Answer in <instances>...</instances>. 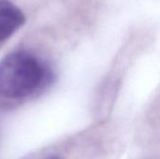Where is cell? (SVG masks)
I'll return each mask as SVG.
<instances>
[{"mask_svg": "<svg viewBox=\"0 0 160 159\" xmlns=\"http://www.w3.org/2000/svg\"><path fill=\"white\" fill-rule=\"evenodd\" d=\"M43 77V67L36 57L25 52H11L0 61V94L8 98L26 97Z\"/></svg>", "mask_w": 160, "mask_h": 159, "instance_id": "obj_1", "label": "cell"}, {"mask_svg": "<svg viewBox=\"0 0 160 159\" xmlns=\"http://www.w3.org/2000/svg\"><path fill=\"white\" fill-rule=\"evenodd\" d=\"M47 159H59V158H57V157H49V158H47Z\"/></svg>", "mask_w": 160, "mask_h": 159, "instance_id": "obj_3", "label": "cell"}, {"mask_svg": "<svg viewBox=\"0 0 160 159\" xmlns=\"http://www.w3.org/2000/svg\"><path fill=\"white\" fill-rule=\"evenodd\" d=\"M25 22L22 11L8 0H0V42L10 37Z\"/></svg>", "mask_w": 160, "mask_h": 159, "instance_id": "obj_2", "label": "cell"}]
</instances>
